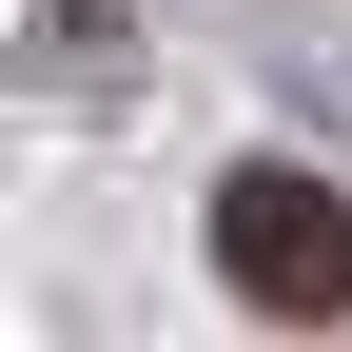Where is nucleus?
Returning <instances> with one entry per match:
<instances>
[{
  "instance_id": "f257e3e1",
  "label": "nucleus",
  "mask_w": 352,
  "mask_h": 352,
  "mask_svg": "<svg viewBox=\"0 0 352 352\" xmlns=\"http://www.w3.org/2000/svg\"><path fill=\"white\" fill-rule=\"evenodd\" d=\"M215 294L235 314H352V196L314 157H254V176H215Z\"/></svg>"
}]
</instances>
